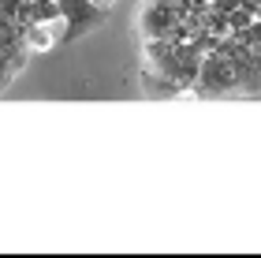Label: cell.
Returning a JSON list of instances; mask_svg holds the SVG:
<instances>
[{"label":"cell","instance_id":"6da1fadb","mask_svg":"<svg viewBox=\"0 0 261 258\" xmlns=\"http://www.w3.org/2000/svg\"><path fill=\"white\" fill-rule=\"evenodd\" d=\"M183 22V11L172 0H146V8L138 11V34L142 41H172L175 30Z\"/></svg>","mask_w":261,"mask_h":258},{"label":"cell","instance_id":"7a4b0ae2","mask_svg":"<svg viewBox=\"0 0 261 258\" xmlns=\"http://www.w3.org/2000/svg\"><path fill=\"white\" fill-rule=\"evenodd\" d=\"M56 8H60V15L67 22V41L71 38H82V34L97 30L105 22V11L93 4V0H56Z\"/></svg>","mask_w":261,"mask_h":258},{"label":"cell","instance_id":"3957f363","mask_svg":"<svg viewBox=\"0 0 261 258\" xmlns=\"http://www.w3.org/2000/svg\"><path fill=\"white\" fill-rule=\"evenodd\" d=\"M93 4H97V8H101V11H109V8H112V4H116V0H93Z\"/></svg>","mask_w":261,"mask_h":258}]
</instances>
